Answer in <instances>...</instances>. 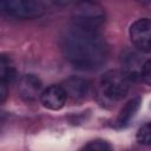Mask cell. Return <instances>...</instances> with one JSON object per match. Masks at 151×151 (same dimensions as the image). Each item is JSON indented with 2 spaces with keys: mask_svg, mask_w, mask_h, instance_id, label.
<instances>
[{
  "mask_svg": "<svg viewBox=\"0 0 151 151\" xmlns=\"http://www.w3.org/2000/svg\"><path fill=\"white\" fill-rule=\"evenodd\" d=\"M105 20V13L103 8L94 2H81L73 11V25L97 31Z\"/></svg>",
  "mask_w": 151,
  "mask_h": 151,
  "instance_id": "obj_4",
  "label": "cell"
},
{
  "mask_svg": "<svg viewBox=\"0 0 151 151\" xmlns=\"http://www.w3.org/2000/svg\"><path fill=\"white\" fill-rule=\"evenodd\" d=\"M80 151H112V149L107 142L97 139L87 143Z\"/></svg>",
  "mask_w": 151,
  "mask_h": 151,
  "instance_id": "obj_12",
  "label": "cell"
},
{
  "mask_svg": "<svg viewBox=\"0 0 151 151\" xmlns=\"http://www.w3.org/2000/svg\"><path fill=\"white\" fill-rule=\"evenodd\" d=\"M17 77V67L11 57L0 54V80L11 83Z\"/></svg>",
  "mask_w": 151,
  "mask_h": 151,
  "instance_id": "obj_11",
  "label": "cell"
},
{
  "mask_svg": "<svg viewBox=\"0 0 151 151\" xmlns=\"http://www.w3.org/2000/svg\"><path fill=\"white\" fill-rule=\"evenodd\" d=\"M99 87L105 98L110 100H120L130 90V80L122 71L110 70L101 76Z\"/></svg>",
  "mask_w": 151,
  "mask_h": 151,
  "instance_id": "obj_2",
  "label": "cell"
},
{
  "mask_svg": "<svg viewBox=\"0 0 151 151\" xmlns=\"http://www.w3.org/2000/svg\"><path fill=\"white\" fill-rule=\"evenodd\" d=\"M60 46L65 58L79 70H97L105 64L107 45L97 31L72 26L64 31Z\"/></svg>",
  "mask_w": 151,
  "mask_h": 151,
  "instance_id": "obj_1",
  "label": "cell"
},
{
  "mask_svg": "<svg viewBox=\"0 0 151 151\" xmlns=\"http://www.w3.org/2000/svg\"><path fill=\"white\" fill-rule=\"evenodd\" d=\"M137 140L143 145H149L151 142V127L150 124H144L137 132Z\"/></svg>",
  "mask_w": 151,
  "mask_h": 151,
  "instance_id": "obj_13",
  "label": "cell"
},
{
  "mask_svg": "<svg viewBox=\"0 0 151 151\" xmlns=\"http://www.w3.org/2000/svg\"><path fill=\"white\" fill-rule=\"evenodd\" d=\"M140 79H143V81L146 85H150L151 83V61L147 59L144 61L142 71H140Z\"/></svg>",
  "mask_w": 151,
  "mask_h": 151,
  "instance_id": "obj_14",
  "label": "cell"
},
{
  "mask_svg": "<svg viewBox=\"0 0 151 151\" xmlns=\"http://www.w3.org/2000/svg\"><path fill=\"white\" fill-rule=\"evenodd\" d=\"M67 100L66 93L63 90L61 85H51L47 88L42 90L40 94L41 104L48 110H60Z\"/></svg>",
  "mask_w": 151,
  "mask_h": 151,
  "instance_id": "obj_8",
  "label": "cell"
},
{
  "mask_svg": "<svg viewBox=\"0 0 151 151\" xmlns=\"http://www.w3.org/2000/svg\"><path fill=\"white\" fill-rule=\"evenodd\" d=\"M130 38L134 47L144 53L151 50V22L150 19L143 18L134 21L130 27Z\"/></svg>",
  "mask_w": 151,
  "mask_h": 151,
  "instance_id": "obj_5",
  "label": "cell"
},
{
  "mask_svg": "<svg viewBox=\"0 0 151 151\" xmlns=\"http://www.w3.org/2000/svg\"><path fill=\"white\" fill-rule=\"evenodd\" d=\"M8 96V88H7V84L2 80H0V105L5 103V100L7 99Z\"/></svg>",
  "mask_w": 151,
  "mask_h": 151,
  "instance_id": "obj_15",
  "label": "cell"
},
{
  "mask_svg": "<svg viewBox=\"0 0 151 151\" xmlns=\"http://www.w3.org/2000/svg\"><path fill=\"white\" fill-rule=\"evenodd\" d=\"M19 96L26 101H33L42 92V83L35 74H26L19 83Z\"/></svg>",
  "mask_w": 151,
  "mask_h": 151,
  "instance_id": "obj_7",
  "label": "cell"
},
{
  "mask_svg": "<svg viewBox=\"0 0 151 151\" xmlns=\"http://www.w3.org/2000/svg\"><path fill=\"white\" fill-rule=\"evenodd\" d=\"M63 90L66 93V97L72 100H81L88 93V81L79 78V77H71L64 81L61 85Z\"/></svg>",
  "mask_w": 151,
  "mask_h": 151,
  "instance_id": "obj_9",
  "label": "cell"
},
{
  "mask_svg": "<svg viewBox=\"0 0 151 151\" xmlns=\"http://www.w3.org/2000/svg\"><path fill=\"white\" fill-rule=\"evenodd\" d=\"M44 13L40 2L33 0H2L0 1V15L17 19H34Z\"/></svg>",
  "mask_w": 151,
  "mask_h": 151,
  "instance_id": "obj_3",
  "label": "cell"
},
{
  "mask_svg": "<svg viewBox=\"0 0 151 151\" xmlns=\"http://www.w3.org/2000/svg\"><path fill=\"white\" fill-rule=\"evenodd\" d=\"M140 106V98L139 97H134L132 99H130L125 106L120 110L118 118H117V126L118 127H125L130 124V122L133 119V117L136 116L138 109Z\"/></svg>",
  "mask_w": 151,
  "mask_h": 151,
  "instance_id": "obj_10",
  "label": "cell"
},
{
  "mask_svg": "<svg viewBox=\"0 0 151 151\" xmlns=\"http://www.w3.org/2000/svg\"><path fill=\"white\" fill-rule=\"evenodd\" d=\"M120 61L123 66L122 72L127 77L130 81L140 78V71L144 63L142 60L140 54L136 50H125L122 53Z\"/></svg>",
  "mask_w": 151,
  "mask_h": 151,
  "instance_id": "obj_6",
  "label": "cell"
}]
</instances>
